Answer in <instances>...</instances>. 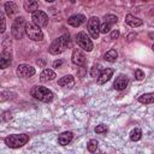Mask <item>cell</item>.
Here are the masks:
<instances>
[{"instance_id": "obj_1", "label": "cell", "mask_w": 154, "mask_h": 154, "mask_svg": "<svg viewBox=\"0 0 154 154\" xmlns=\"http://www.w3.org/2000/svg\"><path fill=\"white\" fill-rule=\"evenodd\" d=\"M70 45H71V42H70V35L69 34H65V35H61L58 38H55L51 43L48 51H49L51 54L58 55V54L63 53L67 47H70Z\"/></svg>"}, {"instance_id": "obj_2", "label": "cell", "mask_w": 154, "mask_h": 154, "mask_svg": "<svg viewBox=\"0 0 154 154\" xmlns=\"http://www.w3.org/2000/svg\"><path fill=\"white\" fill-rule=\"evenodd\" d=\"M30 94L35 99H37V100H40L42 102H49L53 99V93L48 88L42 87V85H35V87H32V89L30 90Z\"/></svg>"}, {"instance_id": "obj_3", "label": "cell", "mask_w": 154, "mask_h": 154, "mask_svg": "<svg viewBox=\"0 0 154 154\" xmlns=\"http://www.w3.org/2000/svg\"><path fill=\"white\" fill-rule=\"evenodd\" d=\"M28 141H29V136L25 134H13V135H8L5 138V143L10 148H19L26 144Z\"/></svg>"}, {"instance_id": "obj_4", "label": "cell", "mask_w": 154, "mask_h": 154, "mask_svg": "<svg viewBox=\"0 0 154 154\" xmlns=\"http://www.w3.org/2000/svg\"><path fill=\"white\" fill-rule=\"evenodd\" d=\"M25 26H26V23H25V19L23 17H17L13 23H12V28H11V32L13 35L14 38L17 40H20L25 32Z\"/></svg>"}, {"instance_id": "obj_5", "label": "cell", "mask_w": 154, "mask_h": 154, "mask_svg": "<svg viewBox=\"0 0 154 154\" xmlns=\"http://www.w3.org/2000/svg\"><path fill=\"white\" fill-rule=\"evenodd\" d=\"M25 34L32 41H41V40H43V34H42L41 29L36 24H34V23H26Z\"/></svg>"}, {"instance_id": "obj_6", "label": "cell", "mask_w": 154, "mask_h": 154, "mask_svg": "<svg viewBox=\"0 0 154 154\" xmlns=\"http://www.w3.org/2000/svg\"><path fill=\"white\" fill-rule=\"evenodd\" d=\"M76 41H77V45H78L82 49H84V51H87V52H90V51L94 48L91 40L89 38V36H88L84 31H79V32L77 34Z\"/></svg>"}, {"instance_id": "obj_7", "label": "cell", "mask_w": 154, "mask_h": 154, "mask_svg": "<svg viewBox=\"0 0 154 154\" xmlns=\"http://www.w3.org/2000/svg\"><path fill=\"white\" fill-rule=\"evenodd\" d=\"M16 73H17V76L20 77V78H29V77H31V76L35 75V69H34L31 65L20 64V65L17 66Z\"/></svg>"}, {"instance_id": "obj_8", "label": "cell", "mask_w": 154, "mask_h": 154, "mask_svg": "<svg viewBox=\"0 0 154 154\" xmlns=\"http://www.w3.org/2000/svg\"><path fill=\"white\" fill-rule=\"evenodd\" d=\"M88 31L91 38H97L100 34V22L97 17H91L88 22Z\"/></svg>"}, {"instance_id": "obj_9", "label": "cell", "mask_w": 154, "mask_h": 154, "mask_svg": "<svg viewBox=\"0 0 154 154\" xmlns=\"http://www.w3.org/2000/svg\"><path fill=\"white\" fill-rule=\"evenodd\" d=\"M31 19H32V23L36 24L38 28L40 26H46L48 24V16L41 10H37L36 12H34L32 16H31Z\"/></svg>"}, {"instance_id": "obj_10", "label": "cell", "mask_w": 154, "mask_h": 154, "mask_svg": "<svg viewBox=\"0 0 154 154\" xmlns=\"http://www.w3.org/2000/svg\"><path fill=\"white\" fill-rule=\"evenodd\" d=\"M71 59H72V63H73L75 65H77V66H84L85 63H87L85 55H84V53L82 52L81 48H75V49H73Z\"/></svg>"}, {"instance_id": "obj_11", "label": "cell", "mask_w": 154, "mask_h": 154, "mask_svg": "<svg viewBox=\"0 0 154 154\" xmlns=\"http://www.w3.org/2000/svg\"><path fill=\"white\" fill-rule=\"evenodd\" d=\"M128 83H129L128 77L124 76V75H119V76L116 78V81H114V83H113V87H114V89H117V90H124V89L126 88Z\"/></svg>"}, {"instance_id": "obj_12", "label": "cell", "mask_w": 154, "mask_h": 154, "mask_svg": "<svg viewBox=\"0 0 154 154\" xmlns=\"http://www.w3.org/2000/svg\"><path fill=\"white\" fill-rule=\"evenodd\" d=\"M113 72H114L113 69H105V70H102L101 73H100V76L97 77V83L99 84H103L107 81H109L111 77L113 76Z\"/></svg>"}, {"instance_id": "obj_13", "label": "cell", "mask_w": 154, "mask_h": 154, "mask_svg": "<svg viewBox=\"0 0 154 154\" xmlns=\"http://www.w3.org/2000/svg\"><path fill=\"white\" fill-rule=\"evenodd\" d=\"M84 20H85V17L83 14H75V16H71L67 19V23H69V25H71L73 28H77L82 23H84Z\"/></svg>"}, {"instance_id": "obj_14", "label": "cell", "mask_w": 154, "mask_h": 154, "mask_svg": "<svg viewBox=\"0 0 154 154\" xmlns=\"http://www.w3.org/2000/svg\"><path fill=\"white\" fill-rule=\"evenodd\" d=\"M11 59H12V53L10 51L5 49L1 53V58H0V66H1V69H6L11 64Z\"/></svg>"}, {"instance_id": "obj_15", "label": "cell", "mask_w": 154, "mask_h": 154, "mask_svg": "<svg viewBox=\"0 0 154 154\" xmlns=\"http://www.w3.org/2000/svg\"><path fill=\"white\" fill-rule=\"evenodd\" d=\"M73 138V134L71 131H65V132H61L58 137V143L61 144V146H66L69 144Z\"/></svg>"}, {"instance_id": "obj_16", "label": "cell", "mask_w": 154, "mask_h": 154, "mask_svg": "<svg viewBox=\"0 0 154 154\" xmlns=\"http://www.w3.org/2000/svg\"><path fill=\"white\" fill-rule=\"evenodd\" d=\"M125 22H126L128 25H130V26H132V28H137V26H140V25L143 24L142 19H140V18L132 16V14H126V17H125Z\"/></svg>"}, {"instance_id": "obj_17", "label": "cell", "mask_w": 154, "mask_h": 154, "mask_svg": "<svg viewBox=\"0 0 154 154\" xmlns=\"http://www.w3.org/2000/svg\"><path fill=\"white\" fill-rule=\"evenodd\" d=\"M23 6H24V10H25L26 12H31V13H34V12L37 11L38 2L35 1V0H26V1H24Z\"/></svg>"}, {"instance_id": "obj_18", "label": "cell", "mask_w": 154, "mask_h": 154, "mask_svg": "<svg viewBox=\"0 0 154 154\" xmlns=\"http://www.w3.org/2000/svg\"><path fill=\"white\" fill-rule=\"evenodd\" d=\"M55 77H57L55 72H54L53 70H51V69H45V70L41 72V75H40V78H41V81H43V82H46V81H52V79H54Z\"/></svg>"}, {"instance_id": "obj_19", "label": "cell", "mask_w": 154, "mask_h": 154, "mask_svg": "<svg viewBox=\"0 0 154 154\" xmlns=\"http://www.w3.org/2000/svg\"><path fill=\"white\" fill-rule=\"evenodd\" d=\"M138 102L148 105V103H153L154 102V93H147V94H142L141 96H138Z\"/></svg>"}, {"instance_id": "obj_20", "label": "cell", "mask_w": 154, "mask_h": 154, "mask_svg": "<svg viewBox=\"0 0 154 154\" xmlns=\"http://www.w3.org/2000/svg\"><path fill=\"white\" fill-rule=\"evenodd\" d=\"M4 8H5V12H6L7 16H12V14H14V13L17 12V10H18L17 5H16L14 2H12V1H7V2H5Z\"/></svg>"}, {"instance_id": "obj_21", "label": "cell", "mask_w": 154, "mask_h": 154, "mask_svg": "<svg viewBox=\"0 0 154 154\" xmlns=\"http://www.w3.org/2000/svg\"><path fill=\"white\" fill-rule=\"evenodd\" d=\"M117 58H118V53H117V51H116V49H109V51H108V52H106V53H105V55H103V59H105L106 61H109V63L116 61V60H117Z\"/></svg>"}, {"instance_id": "obj_22", "label": "cell", "mask_w": 154, "mask_h": 154, "mask_svg": "<svg viewBox=\"0 0 154 154\" xmlns=\"http://www.w3.org/2000/svg\"><path fill=\"white\" fill-rule=\"evenodd\" d=\"M72 83H73V76H71V75L64 76V77H61V78L58 81V84L61 85V87H67V85H70V84H72Z\"/></svg>"}, {"instance_id": "obj_23", "label": "cell", "mask_w": 154, "mask_h": 154, "mask_svg": "<svg viewBox=\"0 0 154 154\" xmlns=\"http://www.w3.org/2000/svg\"><path fill=\"white\" fill-rule=\"evenodd\" d=\"M141 137H142V131H141V129L136 128V129L131 130V132H130V140H131V141H138V140H141Z\"/></svg>"}, {"instance_id": "obj_24", "label": "cell", "mask_w": 154, "mask_h": 154, "mask_svg": "<svg viewBox=\"0 0 154 154\" xmlns=\"http://www.w3.org/2000/svg\"><path fill=\"white\" fill-rule=\"evenodd\" d=\"M101 65L100 64H95L93 67H91V70H90V76L93 77V78H96V77H99L100 76V73H101Z\"/></svg>"}, {"instance_id": "obj_25", "label": "cell", "mask_w": 154, "mask_h": 154, "mask_svg": "<svg viewBox=\"0 0 154 154\" xmlns=\"http://www.w3.org/2000/svg\"><path fill=\"white\" fill-rule=\"evenodd\" d=\"M97 141L96 140H90L89 142H88V144H87V148H88V150L90 152V153H95L96 152V149H97Z\"/></svg>"}, {"instance_id": "obj_26", "label": "cell", "mask_w": 154, "mask_h": 154, "mask_svg": "<svg viewBox=\"0 0 154 154\" xmlns=\"http://www.w3.org/2000/svg\"><path fill=\"white\" fill-rule=\"evenodd\" d=\"M117 22H118V17L117 16H114V14H106L105 16V23L112 25V24H114Z\"/></svg>"}, {"instance_id": "obj_27", "label": "cell", "mask_w": 154, "mask_h": 154, "mask_svg": "<svg viewBox=\"0 0 154 154\" xmlns=\"http://www.w3.org/2000/svg\"><path fill=\"white\" fill-rule=\"evenodd\" d=\"M109 29H111V25L107 24V23H103V24L100 25V32L101 34H107L109 31Z\"/></svg>"}, {"instance_id": "obj_28", "label": "cell", "mask_w": 154, "mask_h": 154, "mask_svg": "<svg viewBox=\"0 0 154 154\" xmlns=\"http://www.w3.org/2000/svg\"><path fill=\"white\" fill-rule=\"evenodd\" d=\"M106 131H107V126L103 125V124H100V125H97L95 128V132L96 134H102V132H106Z\"/></svg>"}, {"instance_id": "obj_29", "label": "cell", "mask_w": 154, "mask_h": 154, "mask_svg": "<svg viewBox=\"0 0 154 154\" xmlns=\"http://www.w3.org/2000/svg\"><path fill=\"white\" fill-rule=\"evenodd\" d=\"M0 20H1V28H0V32H4L5 31V28H6V22H5V17L2 13H0Z\"/></svg>"}, {"instance_id": "obj_30", "label": "cell", "mask_w": 154, "mask_h": 154, "mask_svg": "<svg viewBox=\"0 0 154 154\" xmlns=\"http://www.w3.org/2000/svg\"><path fill=\"white\" fill-rule=\"evenodd\" d=\"M135 77H136V79L141 81V79H143V77H144V72H143L142 70H136V71H135Z\"/></svg>"}, {"instance_id": "obj_31", "label": "cell", "mask_w": 154, "mask_h": 154, "mask_svg": "<svg viewBox=\"0 0 154 154\" xmlns=\"http://www.w3.org/2000/svg\"><path fill=\"white\" fill-rule=\"evenodd\" d=\"M119 35H120V34H119L118 30H113V31L111 32V38H113V40H114V38H118Z\"/></svg>"}, {"instance_id": "obj_32", "label": "cell", "mask_w": 154, "mask_h": 154, "mask_svg": "<svg viewBox=\"0 0 154 154\" xmlns=\"http://www.w3.org/2000/svg\"><path fill=\"white\" fill-rule=\"evenodd\" d=\"M63 63H64L63 60H55V61L53 63V66H54V67H59L60 65H63Z\"/></svg>"}, {"instance_id": "obj_33", "label": "cell", "mask_w": 154, "mask_h": 154, "mask_svg": "<svg viewBox=\"0 0 154 154\" xmlns=\"http://www.w3.org/2000/svg\"><path fill=\"white\" fill-rule=\"evenodd\" d=\"M135 36H136V34H135V32L130 34V35L128 36V41H131V40H132V37H135Z\"/></svg>"}, {"instance_id": "obj_34", "label": "cell", "mask_w": 154, "mask_h": 154, "mask_svg": "<svg viewBox=\"0 0 154 154\" xmlns=\"http://www.w3.org/2000/svg\"><path fill=\"white\" fill-rule=\"evenodd\" d=\"M152 49H153V51H154V45H153V46H152Z\"/></svg>"}, {"instance_id": "obj_35", "label": "cell", "mask_w": 154, "mask_h": 154, "mask_svg": "<svg viewBox=\"0 0 154 154\" xmlns=\"http://www.w3.org/2000/svg\"><path fill=\"white\" fill-rule=\"evenodd\" d=\"M99 154H105V153H99Z\"/></svg>"}]
</instances>
